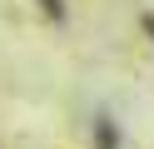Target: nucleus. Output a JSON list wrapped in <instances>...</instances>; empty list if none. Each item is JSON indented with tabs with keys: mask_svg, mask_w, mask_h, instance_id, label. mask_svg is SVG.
<instances>
[{
	"mask_svg": "<svg viewBox=\"0 0 154 149\" xmlns=\"http://www.w3.org/2000/svg\"><path fill=\"white\" fill-rule=\"evenodd\" d=\"M40 5H45V15H55V20L65 15V5H60V0H40Z\"/></svg>",
	"mask_w": 154,
	"mask_h": 149,
	"instance_id": "f257e3e1",
	"label": "nucleus"
},
{
	"mask_svg": "<svg viewBox=\"0 0 154 149\" xmlns=\"http://www.w3.org/2000/svg\"><path fill=\"white\" fill-rule=\"evenodd\" d=\"M144 30H149V35H154V15H144Z\"/></svg>",
	"mask_w": 154,
	"mask_h": 149,
	"instance_id": "f03ea898",
	"label": "nucleus"
}]
</instances>
